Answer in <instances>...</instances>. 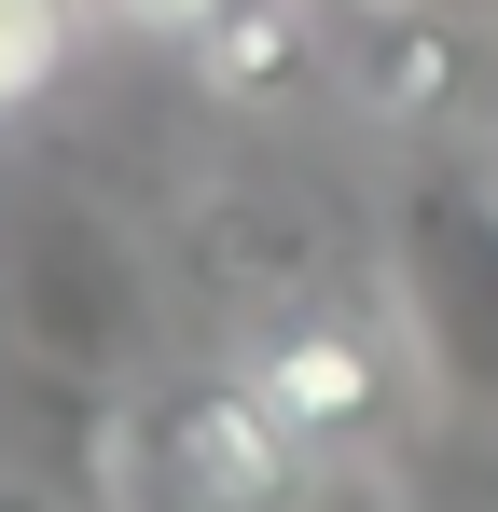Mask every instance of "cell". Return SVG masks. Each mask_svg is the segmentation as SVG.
Masks as SVG:
<instances>
[{
    "label": "cell",
    "instance_id": "6da1fadb",
    "mask_svg": "<svg viewBox=\"0 0 498 512\" xmlns=\"http://www.w3.org/2000/svg\"><path fill=\"white\" fill-rule=\"evenodd\" d=\"M0 333L28 374L56 388H153V277H139V236L97 222L70 194H42L14 222V291H0Z\"/></svg>",
    "mask_w": 498,
    "mask_h": 512
},
{
    "label": "cell",
    "instance_id": "7a4b0ae2",
    "mask_svg": "<svg viewBox=\"0 0 498 512\" xmlns=\"http://www.w3.org/2000/svg\"><path fill=\"white\" fill-rule=\"evenodd\" d=\"M125 471L153 512H305L319 485V443L277 416L236 374H166V388H125Z\"/></svg>",
    "mask_w": 498,
    "mask_h": 512
},
{
    "label": "cell",
    "instance_id": "3957f363",
    "mask_svg": "<svg viewBox=\"0 0 498 512\" xmlns=\"http://www.w3.org/2000/svg\"><path fill=\"white\" fill-rule=\"evenodd\" d=\"M180 263H194V291L236 319V346L291 333V319H319V305H360L346 222H332L319 194H291V180H222V194L180 222Z\"/></svg>",
    "mask_w": 498,
    "mask_h": 512
},
{
    "label": "cell",
    "instance_id": "277c9868",
    "mask_svg": "<svg viewBox=\"0 0 498 512\" xmlns=\"http://www.w3.org/2000/svg\"><path fill=\"white\" fill-rule=\"evenodd\" d=\"M402 333L415 360L457 388V402H485L498 416V180L471 167H429L402 194Z\"/></svg>",
    "mask_w": 498,
    "mask_h": 512
},
{
    "label": "cell",
    "instance_id": "5b68a950",
    "mask_svg": "<svg viewBox=\"0 0 498 512\" xmlns=\"http://www.w3.org/2000/svg\"><path fill=\"white\" fill-rule=\"evenodd\" d=\"M332 70L360 111H388V125H471L498 97V42L471 14H443V0H332Z\"/></svg>",
    "mask_w": 498,
    "mask_h": 512
},
{
    "label": "cell",
    "instance_id": "8992f818",
    "mask_svg": "<svg viewBox=\"0 0 498 512\" xmlns=\"http://www.w3.org/2000/svg\"><path fill=\"white\" fill-rule=\"evenodd\" d=\"M236 360L305 443H360V429H388V402H402V346L374 333V305H319V319L236 346Z\"/></svg>",
    "mask_w": 498,
    "mask_h": 512
},
{
    "label": "cell",
    "instance_id": "52a82bcc",
    "mask_svg": "<svg viewBox=\"0 0 498 512\" xmlns=\"http://www.w3.org/2000/svg\"><path fill=\"white\" fill-rule=\"evenodd\" d=\"M56 70H70V0H0V111H28Z\"/></svg>",
    "mask_w": 498,
    "mask_h": 512
},
{
    "label": "cell",
    "instance_id": "ba28073f",
    "mask_svg": "<svg viewBox=\"0 0 498 512\" xmlns=\"http://www.w3.org/2000/svg\"><path fill=\"white\" fill-rule=\"evenodd\" d=\"M125 14H139V28H166V42H194V28H208V14H236V0H125Z\"/></svg>",
    "mask_w": 498,
    "mask_h": 512
},
{
    "label": "cell",
    "instance_id": "9c48e42d",
    "mask_svg": "<svg viewBox=\"0 0 498 512\" xmlns=\"http://www.w3.org/2000/svg\"><path fill=\"white\" fill-rule=\"evenodd\" d=\"M0 512H56V485H28V471H0Z\"/></svg>",
    "mask_w": 498,
    "mask_h": 512
}]
</instances>
